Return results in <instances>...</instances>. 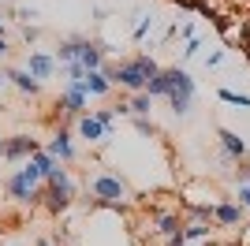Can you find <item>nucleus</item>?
Returning <instances> with one entry per match:
<instances>
[{"instance_id": "1", "label": "nucleus", "mask_w": 250, "mask_h": 246, "mask_svg": "<svg viewBox=\"0 0 250 246\" xmlns=\"http://www.w3.org/2000/svg\"><path fill=\"white\" fill-rule=\"evenodd\" d=\"M86 190H90L94 205H101V209H120V205L131 202V186H127L116 172H104V168H97V172L86 175Z\"/></svg>"}, {"instance_id": "2", "label": "nucleus", "mask_w": 250, "mask_h": 246, "mask_svg": "<svg viewBox=\"0 0 250 246\" xmlns=\"http://www.w3.org/2000/svg\"><path fill=\"white\" fill-rule=\"evenodd\" d=\"M157 71H161V67H157V60H153V56H135V60L116 63L112 86H124V90H131V93H142Z\"/></svg>"}, {"instance_id": "3", "label": "nucleus", "mask_w": 250, "mask_h": 246, "mask_svg": "<svg viewBox=\"0 0 250 246\" xmlns=\"http://www.w3.org/2000/svg\"><path fill=\"white\" fill-rule=\"evenodd\" d=\"M75 179H71V172L63 168V164H56V172L45 179V205H49L52 213H63V209H71V202H75Z\"/></svg>"}, {"instance_id": "4", "label": "nucleus", "mask_w": 250, "mask_h": 246, "mask_svg": "<svg viewBox=\"0 0 250 246\" xmlns=\"http://www.w3.org/2000/svg\"><path fill=\"white\" fill-rule=\"evenodd\" d=\"M168 75V104L176 116H187L190 104H194V79H190L187 67H165Z\"/></svg>"}, {"instance_id": "5", "label": "nucleus", "mask_w": 250, "mask_h": 246, "mask_svg": "<svg viewBox=\"0 0 250 246\" xmlns=\"http://www.w3.org/2000/svg\"><path fill=\"white\" fill-rule=\"evenodd\" d=\"M4 186H8L11 202H19V205H34V202H42V194H45V179H38L26 164L8 175V183H4Z\"/></svg>"}, {"instance_id": "6", "label": "nucleus", "mask_w": 250, "mask_h": 246, "mask_svg": "<svg viewBox=\"0 0 250 246\" xmlns=\"http://www.w3.org/2000/svg\"><path fill=\"white\" fill-rule=\"evenodd\" d=\"M38 153V142H34L30 134H15V138H4V149H0V157L4 161H30V157Z\"/></svg>"}, {"instance_id": "7", "label": "nucleus", "mask_w": 250, "mask_h": 246, "mask_svg": "<svg viewBox=\"0 0 250 246\" xmlns=\"http://www.w3.org/2000/svg\"><path fill=\"white\" fill-rule=\"evenodd\" d=\"M86 101H90V97L83 93V86H67V82H63V93H60V101H56V108H60L63 116H75V120H79V116H86Z\"/></svg>"}, {"instance_id": "8", "label": "nucleus", "mask_w": 250, "mask_h": 246, "mask_svg": "<svg viewBox=\"0 0 250 246\" xmlns=\"http://www.w3.org/2000/svg\"><path fill=\"white\" fill-rule=\"evenodd\" d=\"M220 161L224 164H239L243 157H247V142H243L235 131H228V127H220Z\"/></svg>"}, {"instance_id": "9", "label": "nucleus", "mask_w": 250, "mask_h": 246, "mask_svg": "<svg viewBox=\"0 0 250 246\" xmlns=\"http://www.w3.org/2000/svg\"><path fill=\"white\" fill-rule=\"evenodd\" d=\"M45 153H49V157H52L56 164H67V161H75V145H71V134H67V131L60 127V131H56V134L49 138V145H45Z\"/></svg>"}, {"instance_id": "10", "label": "nucleus", "mask_w": 250, "mask_h": 246, "mask_svg": "<svg viewBox=\"0 0 250 246\" xmlns=\"http://www.w3.org/2000/svg\"><path fill=\"white\" fill-rule=\"evenodd\" d=\"M243 209L239 202H217L213 205V224H220V227H239L243 224Z\"/></svg>"}, {"instance_id": "11", "label": "nucleus", "mask_w": 250, "mask_h": 246, "mask_svg": "<svg viewBox=\"0 0 250 246\" xmlns=\"http://www.w3.org/2000/svg\"><path fill=\"white\" fill-rule=\"evenodd\" d=\"M26 71H30L38 82H42V79H52V75H56V56H52V52L34 49V52H30V60H26Z\"/></svg>"}, {"instance_id": "12", "label": "nucleus", "mask_w": 250, "mask_h": 246, "mask_svg": "<svg viewBox=\"0 0 250 246\" xmlns=\"http://www.w3.org/2000/svg\"><path fill=\"white\" fill-rule=\"evenodd\" d=\"M75 63H83L86 71H101V63H104V49L101 45H94L90 38H83V49H79V60Z\"/></svg>"}, {"instance_id": "13", "label": "nucleus", "mask_w": 250, "mask_h": 246, "mask_svg": "<svg viewBox=\"0 0 250 246\" xmlns=\"http://www.w3.org/2000/svg\"><path fill=\"white\" fill-rule=\"evenodd\" d=\"M209 231H213V224H209V220H183V227H179L183 243H206Z\"/></svg>"}, {"instance_id": "14", "label": "nucleus", "mask_w": 250, "mask_h": 246, "mask_svg": "<svg viewBox=\"0 0 250 246\" xmlns=\"http://www.w3.org/2000/svg\"><path fill=\"white\" fill-rule=\"evenodd\" d=\"M79 86H83V93H86V97H104V93L112 90V82L104 79L101 71H86V79L79 82Z\"/></svg>"}, {"instance_id": "15", "label": "nucleus", "mask_w": 250, "mask_h": 246, "mask_svg": "<svg viewBox=\"0 0 250 246\" xmlns=\"http://www.w3.org/2000/svg\"><path fill=\"white\" fill-rule=\"evenodd\" d=\"M4 79H11V82H15V86H19L22 93H30V97H34V93H38V90H42V82L34 79V75L26 71V67H11V71L4 75Z\"/></svg>"}, {"instance_id": "16", "label": "nucleus", "mask_w": 250, "mask_h": 246, "mask_svg": "<svg viewBox=\"0 0 250 246\" xmlns=\"http://www.w3.org/2000/svg\"><path fill=\"white\" fill-rule=\"evenodd\" d=\"M26 168H30V172L38 175V179H49V175L56 172V161H52V157L45 153V149H38V153H34L30 161H26Z\"/></svg>"}, {"instance_id": "17", "label": "nucleus", "mask_w": 250, "mask_h": 246, "mask_svg": "<svg viewBox=\"0 0 250 246\" xmlns=\"http://www.w3.org/2000/svg\"><path fill=\"white\" fill-rule=\"evenodd\" d=\"M79 134H83L90 145H94V142H104V138H108V134H104V127L94 120V116H79Z\"/></svg>"}, {"instance_id": "18", "label": "nucleus", "mask_w": 250, "mask_h": 246, "mask_svg": "<svg viewBox=\"0 0 250 246\" xmlns=\"http://www.w3.org/2000/svg\"><path fill=\"white\" fill-rule=\"evenodd\" d=\"M153 224H157V235L172 239V235H179V227H183V216H179V213H161Z\"/></svg>"}, {"instance_id": "19", "label": "nucleus", "mask_w": 250, "mask_h": 246, "mask_svg": "<svg viewBox=\"0 0 250 246\" xmlns=\"http://www.w3.org/2000/svg\"><path fill=\"white\" fill-rule=\"evenodd\" d=\"M79 49H83V38H67L56 45V60L60 63H75L79 60Z\"/></svg>"}, {"instance_id": "20", "label": "nucleus", "mask_w": 250, "mask_h": 246, "mask_svg": "<svg viewBox=\"0 0 250 246\" xmlns=\"http://www.w3.org/2000/svg\"><path fill=\"white\" fill-rule=\"evenodd\" d=\"M149 108H153V97H149V93H135V97L127 101V112L131 116H149Z\"/></svg>"}, {"instance_id": "21", "label": "nucleus", "mask_w": 250, "mask_h": 246, "mask_svg": "<svg viewBox=\"0 0 250 246\" xmlns=\"http://www.w3.org/2000/svg\"><path fill=\"white\" fill-rule=\"evenodd\" d=\"M142 93H149V97H168V75H165V67L149 79V86H146Z\"/></svg>"}, {"instance_id": "22", "label": "nucleus", "mask_w": 250, "mask_h": 246, "mask_svg": "<svg viewBox=\"0 0 250 246\" xmlns=\"http://www.w3.org/2000/svg\"><path fill=\"white\" fill-rule=\"evenodd\" d=\"M217 97L224 104H235V108H250V97L247 93H235V90H217Z\"/></svg>"}, {"instance_id": "23", "label": "nucleus", "mask_w": 250, "mask_h": 246, "mask_svg": "<svg viewBox=\"0 0 250 246\" xmlns=\"http://www.w3.org/2000/svg\"><path fill=\"white\" fill-rule=\"evenodd\" d=\"M149 30H153V15H138V22H135V30H131V34H135V41H142Z\"/></svg>"}, {"instance_id": "24", "label": "nucleus", "mask_w": 250, "mask_h": 246, "mask_svg": "<svg viewBox=\"0 0 250 246\" xmlns=\"http://www.w3.org/2000/svg\"><path fill=\"white\" fill-rule=\"evenodd\" d=\"M94 120L104 127V134H112V123H116V112H112V108H97V116H94Z\"/></svg>"}, {"instance_id": "25", "label": "nucleus", "mask_w": 250, "mask_h": 246, "mask_svg": "<svg viewBox=\"0 0 250 246\" xmlns=\"http://www.w3.org/2000/svg\"><path fill=\"white\" fill-rule=\"evenodd\" d=\"M135 127L142 134H157V127H153V120H149V116H135Z\"/></svg>"}, {"instance_id": "26", "label": "nucleus", "mask_w": 250, "mask_h": 246, "mask_svg": "<svg viewBox=\"0 0 250 246\" xmlns=\"http://www.w3.org/2000/svg\"><path fill=\"white\" fill-rule=\"evenodd\" d=\"M235 202H239L243 209H250V186H247V183H239V190H235Z\"/></svg>"}, {"instance_id": "27", "label": "nucleus", "mask_w": 250, "mask_h": 246, "mask_svg": "<svg viewBox=\"0 0 250 246\" xmlns=\"http://www.w3.org/2000/svg\"><path fill=\"white\" fill-rule=\"evenodd\" d=\"M220 60H224V52H220V49H213V52L206 56V67H220Z\"/></svg>"}, {"instance_id": "28", "label": "nucleus", "mask_w": 250, "mask_h": 246, "mask_svg": "<svg viewBox=\"0 0 250 246\" xmlns=\"http://www.w3.org/2000/svg\"><path fill=\"white\" fill-rule=\"evenodd\" d=\"M198 52H202V41H198V38H190V41H187V49H183V56H198Z\"/></svg>"}, {"instance_id": "29", "label": "nucleus", "mask_w": 250, "mask_h": 246, "mask_svg": "<svg viewBox=\"0 0 250 246\" xmlns=\"http://www.w3.org/2000/svg\"><path fill=\"white\" fill-rule=\"evenodd\" d=\"M0 56H8V41H4V34H0Z\"/></svg>"}, {"instance_id": "30", "label": "nucleus", "mask_w": 250, "mask_h": 246, "mask_svg": "<svg viewBox=\"0 0 250 246\" xmlns=\"http://www.w3.org/2000/svg\"><path fill=\"white\" fill-rule=\"evenodd\" d=\"M38 246H60V243H56V239H42Z\"/></svg>"}, {"instance_id": "31", "label": "nucleus", "mask_w": 250, "mask_h": 246, "mask_svg": "<svg viewBox=\"0 0 250 246\" xmlns=\"http://www.w3.org/2000/svg\"><path fill=\"white\" fill-rule=\"evenodd\" d=\"M187 246H206V243H187Z\"/></svg>"}, {"instance_id": "32", "label": "nucleus", "mask_w": 250, "mask_h": 246, "mask_svg": "<svg viewBox=\"0 0 250 246\" xmlns=\"http://www.w3.org/2000/svg\"><path fill=\"white\" fill-rule=\"evenodd\" d=\"M0 34H4V19H0Z\"/></svg>"}, {"instance_id": "33", "label": "nucleus", "mask_w": 250, "mask_h": 246, "mask_svg": "<svg viewBox=\"0 0 250 246\" xmlns=\"http://www.w3.org/2000/svg\"><path fill=\"white\" fill-rule=\"evenodd\" d=\"M0 149H4V138H0Z\"/></svg>"}]
</instances>
